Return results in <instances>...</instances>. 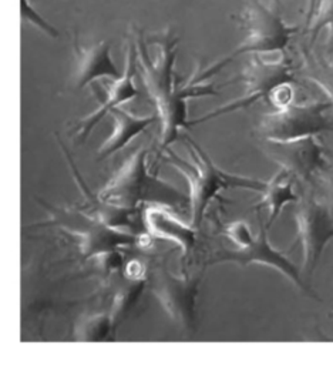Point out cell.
<instances>
[{
    "label": "cell",
    "instance_id": "1",
    "mask_svg": "<svg viewBox=\"0 0 333 365\" xmlns=\"http://www.w3.org/2000/svg\"><path fill=\"white\" fill-rule=\"evenodd\" d=\"M155 41L159 43L161 54L152 61L145 51L141 33L137 36V61L141 67L147 91L157 107V115L161 124L159 147L161 151H165L179 135L181 128L189 125V121H186V98L218 96V91L211 84H196L192 81L176 87L174 81V63L178 38H172L169 33H164Z\"/></svg>",
    "mask_w": 333,
    "mask_h": 365
},
{
    "label": "cell",
    "instance_id": "2",
    "mask_svg": "<svg viewBox=\"0 0 333 365\" xmlns=\"http://www.w3.org/2000/svg\"><path fill=\"white\" fill-rule=\"evenodd\" d=\"M147 155V147H139L134 151L111 175L98 195L102 200L127 207L148 204L178 210L186 205L189 197H185L176 187L149 173Z\"/></svg>",
    "mask_w": 333,
    "mask_h": 365
},
{
    "label": "cell",
    "instance_id": "3",
    "mask_svg": "<svg viewBox=\"0 0 333 365\" xmlns=\"http://www.w3.org/2000/svg\"><path fill=\"white\" fill-rule=\"evenodd\" d=\"M188 151L194 158L192 163L178 157L174 151L166 148L168 163L174 165L188 182L192 225L195 228L201 225L206 208L221 191L229 188H245L262 192L266 188L265 181L232 174L219 168L208 153L194 140H189Z\"/></svg>",
    "mask_w": 333,
    "mask_h": 365
},
{
    "label": "cell",
    "instance_id": "4",
    "mask_svg": "<svg viewBox=\"0 0 333 365\" xmlns=\"http://www.w3.org/2000/svg\"><path fill=\"white\" fill-rule=\"evenodd\" d=\"M240 29L245 31L242 43L225 58L208 67L204 74L213 76L225 64L240 54H266L285 51L292 36L297 31L296 26L287 24L280 13L276 0L263 3L262 0H249L239 14Z\"/></svg>",
    "mask_w": 333,
    "mask_h": 365
},
{
    "label": "cell",
    "instance_id": "5",
    "mask_svg": "<svg viewBox=\"0 0 333 365\" xmlns=\"http://www.w3.org/2000/svg\"><path fill=\"white\" fill-rule=\"evenodd\" d=\"M48 211V221L40 222V227H57L70 235L85 258L115 251L120 247L137 242V235L124 232V230L110 227L92 214L84 210L64 208L40 201Z\"/></svg>",
    "mask_w": 333,
    "mask_h": 365
},
{
    "label": "cell",
    "instance_id": "6",
    "mask_svg": "<svg viewBox=\"0 0 333 365\" xmlns=\"http://www.w3.org/2000/svg\"><path fill=\"white\" fill-rule=\"evenodd\" d=\"M240 80L245 84V94L242 97L211 111L206 115L189 121V125H195L213 117L246 108L258 101L270 103L276 90L285 84H293V66L292 61L286 57L269 61L262 58L260 54H252L240 74Z\"/></svg>",
    "mask_w": 333,
    "mask_h": 365
},
{
    "label": "cell",
    "instance_id": "7",
    "mask_svg": "<svg viewBox=\"0 0 333 365\" xmlns=\"http://www.w3.org/2000/svg\"><path fill=\"white\" fill-rule=\"evenodd\" d=\"M333 106L330 101L290 103L260 117L258 131L265 140L289 141L310 135H319L333 131V120L327 110Z\"/></svg>",
    "mask_w": 333,
    "mask_h": 365
},
{
    "label": "cell",
    "instance_id": "8",
    "mask_svg": "<svg viewBox=\"0 0 333 365\" xmlns=\"http://www.w3.org/2000/svg\"><path fill=\"white\" fill-rule=\"evenodd\" d=\"M202 272L189 278L174 275L164 264L155 265L147 277L151 294L168 317L184 331L195 328V304Z\"/></svg>",
    "mask_w": 333,
    "mask_h": 365
},
{
    "label": "cell",
    "instance_id": "9",
    "mask_svg": "<svg viewBox=\"0 0 333 365\" xmlns=\"http://www.w3.org/2000/svg\"><path fill=\"white\" fill-rule=\"evenodd\" d=\"M296 235L303 251V272L310 275L319 264L322 252L333 238V215L323 202L303 198L295 211Z\"/></svg>",
    "mask_w": 333,
    "mask_h": 365
},
{
    "label": "cell",
    "instance_id": "10",
    "mask_svg": "<svg viewBox=\"0 0 333 365\" xmlns=\"http://www.w3.org/2000/svg\"><path fill=\"white\" fill-rule=\"evenodd\" d=\"M268 225H260V230L256 237H253L246 245L236 248H221L213 257L208 261V264H221V262H233L238 265H249V264H262L278 269L282 275L290 279L297 288L312 294L310 288L305 284L300 277L296 265L280 251L273 248L268 240Z\"/></svg>",
    "mask_w": 333,
    "mask_h": 365
},
{
    "label": "cell",
    "instance_id": "11",
    "mask_svg": "<svg viewBox=\"0 0 333 365\" xmlns=\"http://www.w3.org/2000/svg\"><path fill=\"white\" fill-rule=\"evenodd\" d=\"M265 141L266 155L276 161L280 168L290 173L293 178L310 181L314 174L326 167L324 148L316 135L289 141Z\"/></svg>",
    "mask_w": 333,
    "mask_h": 365
},
{
    "label": "cell",
    "instance_id": "12",
    "mask_svg": "<svg viewBox=\"0 0 333 365\" xmlns=\"http://www.w3.org/2000/svg\"><path fill=\"white\" fill-rule=\"evenodd\" d=\"M137 46L135 40L130 41L128 50H127V63L125 70L122 71L121 77L111 80L108 88H107V98L105 101L92 113L85 115L80 124L75 127V135L81 140H84L91 130L97 125V123L112 108L121 107V104L135 98L139 93L138 88L134 84V74L137 67Z\"/></svg>",
    "mask_w": 333,
    "mask_h": 365
},
{
    "label": "cell",
    "instance_id": "13",
    "mask_svg": "<svg viewBox=\"0 0 333 365\" xmlns=\"http://www.w3.org/2000/svg\"><path fill=\"white\" fill-rule=\"evenodd\" d=\"M74 54L73 84L75 90L87 87L94 80H115L122 74L111 57V43L108 40H101L87 47L80 46L77 40H74Z\"/></svg>",
    "mask_w": 333,
    "mask_h": 365
},
{
    "label": "cell",
    "instance_id": "14",
    "mask_svg": "<svg viewBox=\"0 0 333 365\" xmlns=\"http://www.w3.org/2000/svg\"><path fill=\"white\" fill-rule=\"evenodd\" d=\"M147 230L157 238L175 242L188 257L195 245V227L181 221L176 215L169 212L166 207L148 205L142 214Z\"/></svg>",
    "mask_w": 333,
    "mask_h": 365
},
{
    "label": "cell",
    "instance_id": "15",
    "mask_svg": "<svg viewBox=\"0 0 333 365\" xmlns=\"http://www.w3.org/2000/svg\"><path fill=\"white\" fill-rule=\"evenodd\" d=\"M111 117L114 120L112 131L108 138L98 148V160L108 158L110 155L118 153L124 148L132 138L145 131L152 123L158 120V115H134L132 113L115 107L111 111Z\"/></svg>",
    "mask_w": 333,
    "mask_h": 365
},
{
    "label": "cell",
    "instance_id": "16",
    "mask_svg": "<svg viewBox=\"0 0 333 365\" xmlns=\"http://www.w3.org/2000/svg\"><path fill=\"white\" fill-rule=\"evenodd\" d=\"M262 198L255 205V210L268 208L269 220L268 228L275 222L283 207L289 202L297 201V195L293 190V175L286 170L280 168L269 182H266V188L260 192Z\"/></svg>",
    "mask_w": 333,
    "mask_h": 365
},
{
    "label": "cell",
    "instance_id": "17",
    "mask_svg": "<svg viewBox=\"0 0 333 365\" xmlns=\"http://www.w3.org/2000/svg\"><path fill=\"white\" fill-rule=\"evenodd\" d=\"M147 285V275H128L125 281L121 284V287L117 289L112 298V305H111V312L110 317L117 327L122 317L132 308V305L137 302L139 298L141 292L144 291Z\"/></svg>",
    "mask_w": 333,
    "mask_h": 365
},
{
    "label": "cell",
    "instance_id": "18",
    "mask_svg": "<svg viewBox=\"0 0 333 365\" xmlns=\"http://www.w3.org/2000/svg\"><path fill=\"white\" fill-rule=\"evenodd\" d=\"M115 328L110 314H95L78 319L74 328V338L83 342H100L111 339Z\"/></svg>",
    "mask_w": 333,
    "mask_h": 365
},
{
    "label": "cell",
    "instance_id": "19",
    "mask_svg": "<svg viewBox=\"0 0 333 365\" xmlns=\"http://www.w3.org/2000/svg\"><path fill=\"white\" fill-rule=\"evenodd\" d=\"M306 77L313 81L327 97L333 106V58L307 57L305 64Z\"/></svg>",
    "mask_w": 333,
    "mask_h": 365
},
{
    "label": "cell",
    "instance_id": "20",
    "mask_svg": "<svg viewBox=\"0 0 333 365\" xmlns=\"http://www.w3.org/2000/svg\"><path fill=\"white\" fill-rule=\"evenodd\" d=\"M327 29L330 37H333V0H322L310 26V43H313L317 34Z\"/></svg>",
    "mask_w": 333,
    "mask_h": 365
},
{
    "label": "cell",
    "instance_id": "21",
    "mask_svg": "<svg viewBox=\"0 0 333 365\" xmlns=\"http://www.w3.org/2000/svg\"><path fill=\"white\" fill-rule=\"evenodd\" d=\"M21 19L24 21H28L30 24H33L34 27L40 29L41 31H44L46 34L51 36V37H57L58 31L47 23V20L44 17H41L37 10L30 4L28 0H21Z\"/></svg>",
    "mask_w": 333,
    "mask_h": 365
},
{
    "label": "cell",
    "instance_id": "22",
    "mask_svg": "<svg viewBox=\"0 0 333 365\" xmlns=\"http://www.w3.org/2000/svg\"><path fill=\"white\" fill-rule=\"evenodd\" d=\"M225 235L235 244V247H243L253 238L249 225L245 221L229 222L225 227Z\"/></svg>",
    "mask_w": 333,
    "mask_h": 365
},
{
    "label": "cell",
    "instance_id": "23",
    "mask_svg": "<svg viewBox=\"0 0 333 365\" xmlns=\"http://www.w3.org/2000/svg\"><path fill=\"white\" fill-rule=\"evenodd\" d=\"M330 317H333V312H332V314H330Z\"/></svg>",
    "mask_w": 333,
    "mask_h": 365
}]
</instances>
